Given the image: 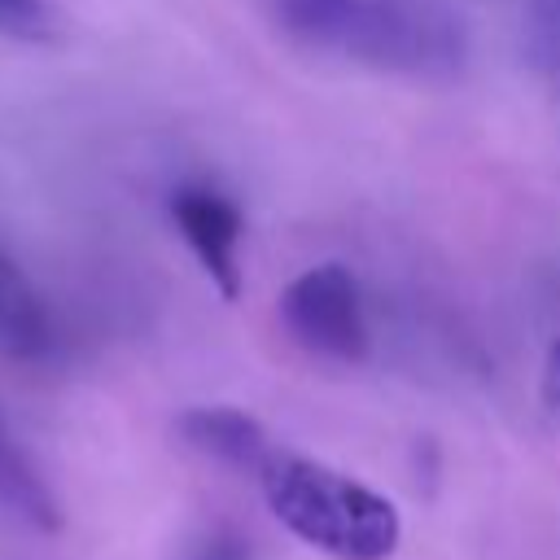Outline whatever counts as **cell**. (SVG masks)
<instances>
[{
  "label": "cell",
  "instance_id": "6da1fadb",
  "mask_svg": "<svg viewBox=\"0 0 560 560\" xmlns=\"http://www.w3.org/2000/svg\"><path fill=\"white\" fill-rule=\"evenodd\" d=\"M276 26L341 61L411 79L464 70L468 31L446 0H271Z\"/></svg>",
  "mask_w": 560,
  "mask_h": 560
},
{
  "label": "cell",
  "instance_id": "7a4b0ae2",
  "mask_svg": "<svg viewBox=\"0 0 560 560\" xmlns=\"http://www.w3.org/2000/svg\"><path fill=\"white\" fill-rule=\"evenodd\" d=\"M258 486L271 516L332 560H389L402 538L398 508L385 494L311 455L276 446Z\"/></svg>",
  "mask_w": 560,
  "mask_h": 560
},
{
  "label": "cell",
  "instance_id": "3957f363",
  "mask_svg": "<svg viewBox=\"0 0 560 560\" xmlns=\"http://www.w3.org/2000/svg\"><path fill=\"white\" fill-rule=\"evenodd\" d=\"M280 324L306 354L328 363H363L372 346L359 280L341 262L298 271L280 293Z\"/></svg>",
  "mask_w": 560,
  "mask_h": 560
},
{
  "label": "cell",
  "instance_id": "277c9868",
  "mask_svg": "<svg viewBox=\"0 0 560 560\" xmlns=\"http://www.w3.org/2000/svg\"><path fill=\"white\" fill-rule=\"evenodd\" d=\"M171 219L184 245L192 249V258L201 262V271L210 276V284L219 289V298L236 302L241 298V210L223 192L188 184L171 197Z\"/></svg>",
  "mask_w": 560,
  "mask_h": 560
},
{
  "label": "cell",
  "instance_id": "5b68a950",
  "mask_svg": "<svg viewBox=\"0 0 560 560\" xmlns=\"http://www.w3.org/2000/svg\"><path fill=\"white\" fill-rule=\"evenodd\" d=\"M175 429H179V438H184L197 455H206V459H214V464H223V468L249 472V477H258L262 464H267L271 451H276L271 433H267L249 411L223 407V402L179 411Z\"/></svg>",
  "mask_w": 560,
  "mask_h": 560
},
{
  "label": "cell",
  "instance_id": "8992f818",
  "mask_svg": "<svg viewBox=\"0 0 560 560\" xmlns=\"http://www.w3.org/2000/svg\"><path fill=\"white\" fill-rule=\"evenodd\" d=\"M0 512H9L13 521L39 534L61 529V503L52 486L39 477V468L31 464V455L22 451V442L9 433L4 416H0Z\"/></svg>",
  "mask_w": 560,
  "mask_h": 560
},
{
  "label": "cell",
  "instance_id": "52a82bcc",
  "mask_svg": "<svg viewBox=\"0 0 560 560\" xmlns=\"http://www.w3.org/2000/svg\"><path fill=\"white\" fill-rule=\"evenodd\" d=\"M0 346L18 359H44L52 350V319L26 271L0 254Z\"/></svg>",
  "mask_w": 560,
  "mask_h": 560
},
{
  "label": "cell",
  "instance_id": "ba28073f",
  "mask_svg": "<svg viewBox=\"0 0 560 560\" xmlns=\"http://www.w3.org/2000/svg\"><path fill=\"white\" fill-rule=\"evenodd\" d=\"M66 31V18L52 0H0V35L22 44H52Z\"/></svg>",
  "mask_w": 560,
  "mask_h": 560
},
{
  "label": "cell",
  "instance_id": "9c48e42d",
  "mask_svg": "<svg viewBox=\"0 0 560 560\" xmlns=\"http://www.w3.org/2000/svg\"><path fill=\"white\" fill-rule=\"evenodd\" d=\"M542 411L560 420V337L547 346V363H542Z\"/></svg>",
  "mask_w": 560,
  "mask_h": 560
},
{
  "label": "cell",
  "instance_id": "30bf717a",
  "mask_svg": "<svg viewBox=\"0 0 560 560\" xmlns=\"http://www.w3.org/2000/svg\"><path fill=\"white\" fill-rule=\"evenodd\" d=\"M197 560H249V542L241 538V534H214V538H206V547L197 551Z\"/></svg>",
  "mask_w": 560,
  "mask_h": 560
}]
</instances>
